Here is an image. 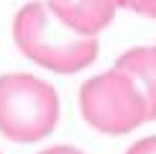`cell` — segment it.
<instances>
[{
  "label": "cell",
  "instance_id": "6da1fadb",
  "mask_svg": "<svg viewBox=\"0 0 156 154\" xmlns=\"http://www.w3.org/2000/svg\"><path fill=\"white\" fill-rule=\"evenodd\" d=\"M13 36L18 49L31 62L59 75H72L97 59V41L67 28L46 3H28L13 21Z\"/></svg>",
  "mask_w": 156,
  "mask_h": 154
},
{
  "label": "cell",
  "instance_id": "7a4b0ae2",
  "mask_svg": "<svg viewBox=\"0 0 156 154\" xmlns=\"http://www.w3.org/2000/svg\"><path fill=\"white\" fill-rule=\"evenodd\" d=\"M59 121V95L34 75L0 77V131L18 144H31L54 131Z\"/></svg>",
  "mask_w": 156,
  "mask_h": 154
},
{
  "label": "cell",
  "instance_id": "3957f363",
  "mask_svg": "<svg viewBox=\"0 0 156 154\" xmlns=\"http://www.w3.org/2000/svg\"><path fill=\"white\" fill-rule=\"evenodd\" d=\"M80 105L90 126L113 136L128 134L148 121L144 93L126 72L115 67L84 82L80 90Z\"/></svg>",
  "mask_w": 156,
  "mask_h": 154
},
{
  "label": "cell",
  "instance_id": "277c9868",
  "mask_svg": "<svg viewBox=\"0 0 156 154\" xmlns=\"http://www.w3.org/2000/svg\"><path fill=\"white\" fill-rule=\"evenodd\" d=\"M49 10L80 36H95L115 18L118 0H46Z\"/></svg>",
  "mask_w": 156,
  "mask_h": 154
},
{
  "label": "cell",
  "instance_id": "5b68a950",
  "mask_svg": "<svg viewBox=\"0 0 156 154\" xmlns=\"http://www.w3.org/2000/svg\"><path fill=\"white\" fill-rule=\"evenodd\" d=\"M115 69L126 72L144 93L148 105V121H156V46H136L118 57Z\"/></svg>",
  "mask_w": 156,
  "mask_h": 154
},
{
  "label": "cell",
  "instance_id": "8992f818",
  "mask_svg": "<svg viewBox=\"0 0 156 154\" xmlns=\"http://www.w3.org/2000/svg\"><path fill=\"white\" fill-rule=\"evenodd\" d=\"M120 8H128L138 16H146V18H156V0H118Z\"/></svg>",
  "mask_w": 156,
  "mask_h": 154
},
{
  "label": "cell",
  "instance_id": "52a82bcc",
  "mask_svg": "<svg viewBox=\"0 0 156 154\" xmlns=\"http://www.w3.org/2000/svg\"><path fill=\"white\" fill-rule=\"evenodd\" d=\"M126 154H156V136H148L138 144H133Z\"/></svg>",
  "mask_w": 156,
  "mask_h": 154
},
{
  "label": "cell",
  "instance_id": "ba28073f",
  "mask_svg": "<svg viewBox=\"0 0 156 154\" xmlns=\"http://www.w3.org/2000/svg\"><path fill=\"white\" fill-rule=\"evenodd\" d=\"M41 154H82V152L74 146H51V149H44Z\"/></svg>",
  "mask_w": 156,
  "mask_h": 154
}]
</instances>
